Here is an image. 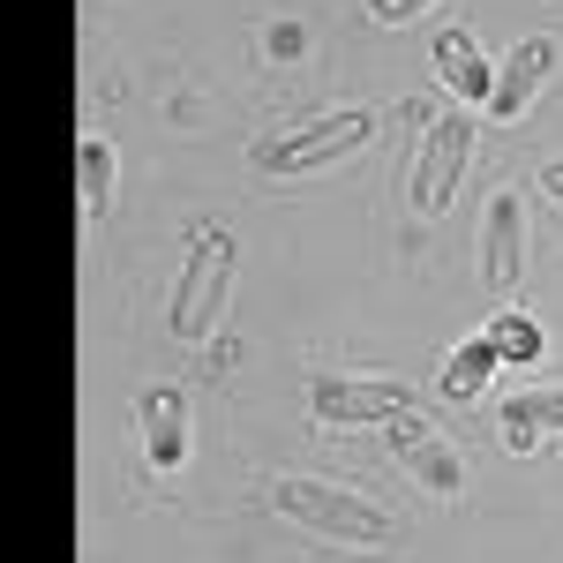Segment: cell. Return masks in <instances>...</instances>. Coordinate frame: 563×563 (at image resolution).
I'll use <instances>...</instances> for the list:
<instances>
[{
  "label": "cell",
  "instance_id": "1",
  "mask_svg": "<svg viewBox=\"0 0 563 563\" xmlns=\"http://www.w3.org/2000/svg\"><path fill=\"white\" fill-rule=\"evenodd\" d=\"M233 263H241V241L233 225L203 218L180 249V278H174V301H166V331L180 346H211V331L225 323V294H233Z\"/></svg>",
  "mask_w": 563,
  "mask_h": 563
},
{
  "label": "cell",
  "instance_id": "2",
  "mask_svg": "<svg viewBox=\"0 0 563 563\" xmlns=\"http://www.w3.org/2000/svg\"><path fill=\"white\" fill-rule=\"evenodd\" d=\"M271 504L286 511L294 526H308V533H323V541H346V549H398V526L368 504V496H353V488H339V481H308V474H286L271 481Z\"/></svg>",
  "mask_w": 563,
  "mask_h": 563
},
{
  "label": "cell",
  "instance_id": "3",
  "mask_svg": "<svg viewBox=\"0 0 563 563\" xmlns=\"http://www.w3.org/2000/svg\"><path fill=\"white\" fill-rule=\"evenodd\" d=\"M368 135H376V106H339V113H316L301 129L256 143V166L263 174H308V166H331V158L361 151Z\"/></svg>",
  "mask_w": 563,
  "mask_h": 563
},
{
  "label": "cell",
  "instance_id": "4",
  "mask_svg": "<svg viewBox=\"0 0 563 563\" xmlns=\"http://www.w3.org/2000/svg\"><path fill=\"white\" fill-rule=\"evenodd\" d=\"M466 158H474V121L466 113H435L429 135H421V158H413V211L443 218L459 180H466Z\"/></svg>",
  "mask_w": 563,
  "mask_h": 563
},
{
  "label": "cell",
  "instance_id": "5",
  "mask_svg": "<svg viewBox=\"0 0 563 563\" xmlns=\"http://www.w3.org/2000/svg\"><path fill=\"white\" fill-rule=\"evenodd\" d=\"M406 406L413 398H406V384H390V376H316L308 384V413L323 429H368V421H390Z\"/></svg>",
  "mask_w": 563,
  "mask_h": 563
},
{
  "label": "cell",
  "instance_id": "6",
  "mask_svg": "<svg viewBox=\"0 0 563 563\" xmlns=\"http://www.w3.org/2000/svg\"><path fill=\"white\" fill-rule=\"evenodd\" d=\"M526 278V203L519 188H496L488 211H481V286L496 301H511Z\"/></svg>",
  "mask_w": 563,
  "mask_h": 563
},
{
  "label": "cell",
  "instance_id": "7",
  "mask_svg": "<svg viewBox=\"0 0 563 563\" xmlns=\"http://www.w3.org/2000/svg\"><path fill=\"white\" fill-rule=\"evenodd\" d=\"M384 435H390V451H398V466L421 481L429 496H466V466H459V451H451V443H443L413 406H406V413H390Z\"/></svg>",
  "mask_w": 563,
  "mask_h": 563
},
{
  "label": "cell",
  "instance_id": "8",
  "mask_svg": "<svg viewBox=\"0 0 563 563\" xmlns=\"http://www.w3.org/2000/svg\"><path fill=\"white\" fill-rule=\"evenodd\" d=\"M556 60H563V45L549 38V31H533V38L511 45V60L496 68V90H488V121H526V106L556 76Z\"/></svg>",
  "mask_w": 563,
  "mask_h": 563
},
{
  "label": "cell",
  "instance_id": "9",
  "mask_svg": "<svg viewBox=\"0 0 563 563\" xmlns=\"http://www.w3.org/2000/svg\"><path fill=\"white\" fill-rule=\"evenodd\" d=\"M135 429H143V459L158 474H174L180 459H188V398L174 384H151L135 398Z\"/></svg>",
  "mask_w": 563,
  "mask_h": 563
},
{
  "label": "cell",
  "instance_id": "10",
  "mask_svg": "<svg viewBox=\"0 0 563 563\" xmlns=\"http://www.w3.org/2000/svg\"><path fill=\"white\" fill-rule=\"evenodd\" d=\"M563 429V384H533L519 398H504V443L511 451H533L541 435Z\"/></svg>",
  "mask_w": 563,
  "mask_h": 563
},
{
  "label": "cell",
  "instance_id": "11",
  "mask_svg": "<svg viewBox=\"0 0 563 563\" xmlns=\"http://www.w3.org/2000/svg\"><path fill=\"white\" fill-rule=\"evenodd\" d=\"M435 76L459 90L466 106H488V90H496V68L481 60V45L466 38V31H443V38H435Z\"/></svg>",
  "mask_w": 563,
  "mask_h": 563
},
{
  "label": "cell",
  "instance_id": "12",
  "mask_svg": "<svg viewBox=\"0 0 563 563\" xmlns=\"http://www.w3.org/2000/svg\"><path fill=\"white\" fill-rule=\"evenodd\" d=\"M76 166H84V218H106L113 211V143L106 135H84V151H76Z\"/></svg>",
  "mask_w": 563,
  "mask_h": 563
},
{
  "label": "cell",
  "instance_id": "13",
  "mask_svg": "<svg viewBox=\"0 0 563 563\" xmlns=\"http://www.w3.org/2000/svg\"><path fill=\"white\" fill-rule=\"evenodd\" d=\"M496 361H504V353L488 346V331H481V339H466V346L443 361V398H474V390L488 384V368H496Z\"/></svg>",
  "mask_w": 563,
  "mask_h": 563
},
{
  "label": "cell",
  "instance_id": "14",
  "mask_svg": "<svg viewBox=\"0 0 563 563\" xmlns=\"http://www.w3.org/2000/svg\"><path fill=\"white\" fill-rule=\"evenodd\" d=\"M488 346L504 353V361H533V353H541V323L519 316V308H504V316L488 323Z\"/></svg>",
  "mask_w": 563,
  "mask_h": 563
},
{
  "label": "cell",
  "instance_id": "15",
  "mask_svg": "<svg viewBox=\"0 0 563 563\" xmlns=\"http://www.w3.org/2000/svg\"><path fill=\"white\" fill-rule=\"evenodd\" d=\"M263 53H271V60H301V53H308L301 23H271V31H263Z\"/></svg>",
  "mask_w": 563,
  "mask_h": 563
},
{
  "label": "cell",
  "instance_id": "16",
  "mask_svg": "<svg viewBox=\"0 0 563 563\" xmlns=\"http://www.w3.org/2000/svg\"><path fill=\"white\" fill-rule=\"evenodd\" d=\"M435 0H368V15L376 23H413V15H429Z\"/></svg>",
  "mask_w": 563,
  "mask_h": 563
},
{
  "label": "cell",
  "instance_id": "17",
  "mask_svg": "<svg viewBox=\"0 0 563 563\" xmlns=\"http://www.w3.org/2000/svg\"><path fill=\"white\" fill-rule=\"evenodd\" d=\"M541 180H549V196H556V203H563V158H556V166H549V174H541Z\"/></svg>",
  "mask_w": 563,
  "mask_h": 563
}]
</instances>
